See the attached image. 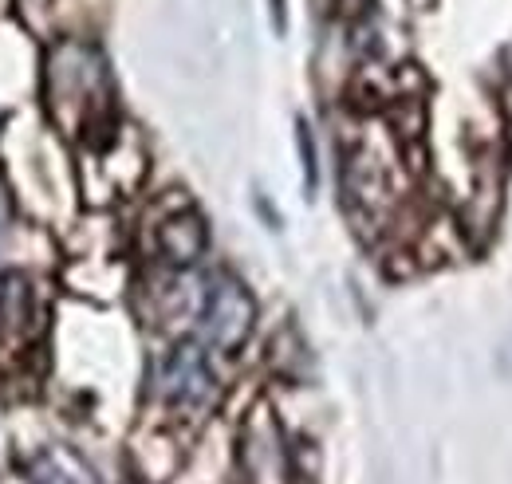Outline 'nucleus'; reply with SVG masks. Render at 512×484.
I'll use <instances>...</instances> for the list:
<instances>
[{
    "instance_id": "nucleus-1",
    "label": "nucleus",
    "mask_w": 512,
    "mask_h": 484,
    "mask_svg": "<svg viewBox=\"0 0 512 484\" xmlns=\"http://www.w3.org/2000/svg\"><path fill=\"white\" fill-rule=\"evenodd\" d=\"M253 327V300L237 280H217L205 292L201 307V343L217 347V351H233L245 343Z\"/></svg>"
},
{
    "instance_id": "nucleus-2",
    "label": "nucleus",
    "mask_w": 512,
    "mask_h": 484,
    "mask_svg": "<svg viewBox=\"0 0 512 484\" xmlns=\"http://www.w3.org/2000/svg\"><path fill=\"white\" fill-rule=\"evenodd\" d=\"M162 390L174 406H205L213 398V370L205 363V351L197 343H186L178 347L170 359H166V370H162Z\"/></svg>"
},
{
    "instance_id": "nucleus-3",
    "label": "nucleus",
    "mask_w": 512,
    "mask_h": 484,
    "mask_svg": "<svg viewBox=\"0 0 512 484\" xmlns=\"http://www.w3.org/2000/svg\"><path fill=\"white\" fill-rule=\"evenodd\" d=\"M162 248H166L170 260L190 264L193 256L205 248V229H201V221H197V217H178V221H170V225L162 229Z\"/></svg>"
},
{
    "instance_id": "nucleus-4",
    "label": "nucleus",
    "mask_w": 512,
    "mask_h": 484,
    "mask_svg": "<svg viewBox=\"0 0 512 484\" xmlns=\"http://www.w3.org/2000/svg\"><path fill=\"white\" fill-rule=\"evenodd\" d=\"M36 484H91L79 465H71L64 453H48L36 465Z\"/></svg>"
},
{
    "instance_id": "nucleus-5",
    "label": "nucleus",
    "mask_w": 512,
    "mask_h": 484,
    "mask_svg": "<svg viewBox=\"0 0 512 484\" xmlns=\"http://www.w3.org/2000/svg\"><path fill=\"white\" fill-rule=\"evenodd\" d=\"M497 370L512 378V331L505 335V343H501V351H497Z\"/></svg>"
},
{
    "instance_id": "nucleus-6",
    "label": "nucleus",
    "mask_w": 512,
    "mask_h": 484,
    "mask_svg": "<svg viewBox=\"0 0 512 484\" xmlns=\"http://www.w3.org/2000/svg\"><path fill=\"white\" fill-rule=\"evenodd\" d=\"M4 229H8V209H4V201H0V237H4Z\"/></svg>"
}]
</instances>
